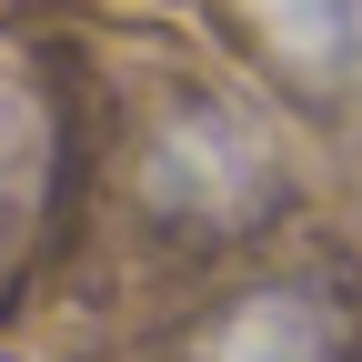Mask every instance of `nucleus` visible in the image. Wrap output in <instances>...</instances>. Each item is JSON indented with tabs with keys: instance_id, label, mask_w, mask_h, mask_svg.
Masks as SVG:
<instances>
[{
	"instance_id": "nucleus-1",
	"label": "nucleus",
	"mask_w": 362,
	"mask_h": 362,
	"mask_svg": "<svg viewBox=\"0 0 362 362\" xmlns=\"http://www.w3.org/2000/svg\"><path fill=\"white\" fill-rule=\"evenodd\" d=\"M181 362H352V312L322 282H252L181 342Z\"/></svg>"
}]
</instances>
